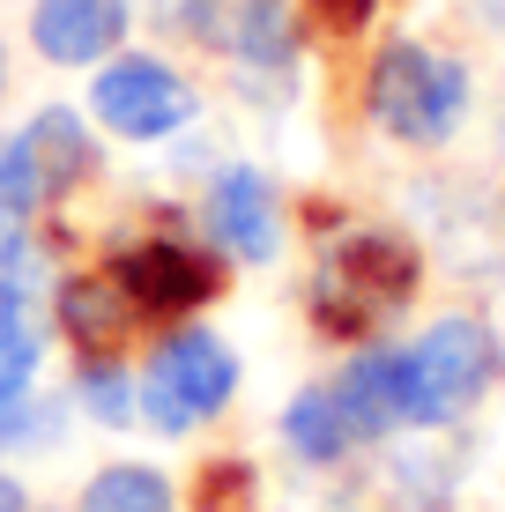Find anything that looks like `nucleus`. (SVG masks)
I'll return each mask as SVG.
<instances>
[{
  "mask_svg": "<svg viewBox=\"0 0 505 512\" xmlns=\"http://www.w3.org/2000/svg\"><path fill=\"white\" fill-rule=\"evenodd\" d=\"M424 282V253L402 231H350L312 268V327L327 342H364L394 320Z\"/></svg>",
  "mask_w": 505,
  "mask_h": 512,
  "instance_id": "f257e3e1",
  "label": "nucleus"
},
{
  "mask_svg": "<svg viewBox=\"0 0 505 512\" xmlns=\"http://www.w3.org/2000/svg\"><path fill=\"white\" fill-rule=\"evenodd\" d=\"M364 104L394 141H416V149H439L446 134L461 127L468 112V67L446 60V52H424L409 38H394L364 75Z\"/></svg>",
  "mask_w": 505,
  "mask_h": 512,
  "instance_id": "f03ea898",
  "label": "nucleus"
},
{
  "mask_svg": "<svg viewBox=\"0 0 505 512\" xmlns=\"http://www.w3.org/2000/svg\"><path fill=\"white\" fill-rule=\"evenodd\" d=\"M491 379H498V334L468 312L439 320L409 349V423H454L461 409L483 401Z\"/></svg>",
  "mask_w": 505,
  "mask_h": 512,
  "instance_id": "7ed1b4c3",
  "label": "nucleus"
},
{
  "mask_svg": "<svg viewBox=\"0 0 505 512\" xmlns=\"http://www.w3.org/2000/svg\"><path fill=\"white\" fill-rule=\"evenodd\" d=\"M231 394H238V357L208 327H179L149 357V379H142V394H134V409H142L156 431H194V423L216 416Z\"/></svg>",
  "mask_w": 505,
  "mask_h": 512,
  "instance_id": "20e7f679",
  "label": "nucleus"
},
{
  "mask_svg": "<svg viewBox=\"0 0 505 512\" xmlns=\"http://www.w3.org/2000/svg\"><path fill=\"white\" fill-rule=\"evenodd\" d=\"M112 282L134 297V312H156V320H186L208 297L223 290V260L201 253L194 238H134L127 253L112 260Z\"/></svg>",
  "mask_w": 505,
  "mask_h": 512,
  "instance_id": "39448f33",
  "label": "nucleus"
},
{
  "mask_svg": "<svg viewBox=\"0 0 505 512\" xmlns=\"http://www.w3.org/2000/svg\"><path fill=\"white\" fill-rule=\"evenodd\" d=\"M90 112L119 141H164L194 119V82L164 60H112L90 82Z\"/></svg>",
  "mask_w": 505,
  "mask_h": 512,
  "instance_id": "423d86ee",
  "label": "nucleus"
},
{
  "mask_svg": "<svg viewBox=\"0 0 505 512\" xmlns=\"http://www.w3.org/2000/svg\"><path fill=\"white\" fill-rule=\"evenodd\" d=\"M8 156H15V186H23V201L38 208V201H60V193H75L82 179H90V164H97V149H90V127H82L75 112H38L23 134L8 141Z\"/></svg>",
  "mask_w": 505,
  "mask_h": 512,
  "instance_id": "0eeeda50",
  "label": "nucleus"
},
{
  "mask_svg": "<svg viewBox=\"0 0 505 512\" xmlns=\"http://www.w3.org/2000/svg\"><path fill=\"white\" fill-rule=\"evenodd\" d=\"M208 231L231 260H275L283 253V201H275V186L260 179L253 164H231L216 171V186H208Z\"/></svg>",
  "mask_w": 505,
  "mask_h": 512,
  "instance_id": "6e6552de",
  "label": "nucleus"
},
{
  "mask_svg": "<svg viewBox=\"0 0 505 512\" xmlns=\"http://www.w3.org/2000/svg\"><path fill=\"white\" fill-rule=\"evenodd\" d=\"M327 394H335L342 423H350V446L387 438L394 423H409V349H364Z\"/></svg>",
  "mask_w": 505,
  "mask_h": 512,
  "instance_id": "1a4fd4ad",
  "label": "nucleus"
},
{
  "mask_svg": "<svg viewBox=\"0 0 505 512\" xmlns=\"http://www.w3.org/2000/svg\"><path fill=\"white\" fill-rule=\"evenodd\" d=\"M127 38V0H38L30 8V45L52 67H90Z\"/></svg>",
  "mask_w": 505,
  "mask_h": 512,
  "instance_id": "9d476101",
  "label": "nucleus"
},
{
  "mask_svg": "<svg viewBox=\"0 0 505 512\" xmlns=\"http://www.w3.org/2000/svg\"><path fill=\"white\" fill-rule=\"evenodd\" d=\"M134 320H142V312H134V297L119 290L112 275H75V282H60V327L75 334L82 357H112L119 334H127Z\"/></svg>",
  "mask_w": 505,
  "mask_h": 512,
  "instance_id": "9b49d317",
  "label": "nucleus"
},
{
  "mask_svg": "<svg viewBox=\"0 0 505 512\" xmlns=\"http://www.w3.org/2000/svg\"><path fill=\"white\" fill-rule=\"evenodd\" d=\"M223 45L246 67H290L298 60V23H290L283 0H246V8L223 23Z\"/></svg>",
  "mask_w": 505,
  "mask_h": 512,
  "instance_id": "f8f14e48",
  "label": "nucleus"
},
{
  "mask_svg": "<svg viewBox=\"0 0 505 512\" xmlns=\"http://www.w3.org/2000/svg\"><path fill=\"white\" fill-rule=\"evenodd\" d=\"M283 438L298 446V461H312V468H327V461L350 453V423H342V409H335L327 386H305V394L283 409Z\"/></svg>",
  "mask_w": 505,
  "mask_h": 512,
  "instance_id": "ddd939ff",
  "label": "nucleus"
},
{
  "mask_svg": "<svg viewBox=\"0 0 505 512\" xmlns=\"http://www.w3.org/2000/svg\"><path fill=\"white\" fill-rule=\"evenodd\" d=\"M82 512H171V483L156 468H104L82 490Z\"/></svg>",
  "mask_w": 505,
  "mask_h": 512,
  "instance_id": "4468645a",
  "label": "nucleus"
},
{
  "mask_svg": "<svg viewBox=\"0 0 505 512\" xmlns=\"http://www.w3.org/2000/svg\"><path fill=\"white\" fill-rule=\"evenodd\" d=\"M82 409H90L97 423H127L134 416V379L119 372L112 357H90L82 364Z\"/></svg>",
  "mask_w": 505,
  "mask_h": 512,
  "instance_id": "2eb2a0df",
  "label": "nucleus"
},
{
  "mask_svg": "<svg viewBox=\"0 0 505 512\" xmlns=\"http://www.w3.org/2000/svg\"><path fill=\"white\" fill-rule=\"evenodd\" d=\"M156 23L164 30H179V38H201V45H223V15H216V0H156Z\"/></svg>",
  "mask_w": 505,
  "mask_h": 512,
  "instance_id": "dca6fc26",
  "label": "nucleus"
},
{
  "mask_svg": "<svg viewBox=\"0 0 505 512\" xmlns=\"http://www.w3.org/2000/svg\"><path fill=\"white\" fill-rule=\"evenodd\" d=\"M52 431V409H38L30 394H0V446H30Z\"/></svg>",
  "mask_w": 505,
  "mask_h": 512,
  "instance_id": "f3484780",
  "label": "nucleus"
},
{
  "mask_svg": "<svg viewBox=\"0 0 505 512\" xmlns=\"http://www.w3.org/2000/svg\"><path fill=\"white\" fill-rule=\"evenodd\" d=\"M38 357H45L38 327H23L15 342H0V394H30V372H38Z\"/></svg>",
  "mask_w": 505,
  "mask_h": 512,
  "instance_id": "a211bd4d",
  "label": "nucleus"
},
{
  "mask_svg": "<svg viewBox=\"0 0 505 512\" xmlns=\"http://www.w3.org/2000/svg\"><path fill=\"white\" fill-rule=\"evenodd\" d=\"M312 15H320V30H335V38H350L379 15V0H312Z\"/></svg>",
  "mask_w": 505,
  "mask_h": 512,
  "instance_id": "6ab92c4d",
  "label": "nucleus"
},
{
  "mask_svg": "<svg viewBox=\"0 0 505 512\" xmlns=\"http://www.w3.org/2000/svg\"><path fill=\"white\" fill-rule=\"evenodd\" d=\"M23 186H15V156H8V141H0V231H15V216H23Z\"/></svg>",
  "mask_w": 505,
  "mask_h": 512,
  "instance_id": "aec40b11",
  "label": "nucleus"
},
{
  "mask_svg": "<svg viewBox=\"0 0 505 512\" xmlns=\"http://www.w3.org/2000/svg\"><path fill=\"white\" fill-rule=\"evenodd\" d=\"M0 512H23V483L15 475H0Z\"/></svg>",
  "mask_w": 505,
  "mask_h": 512,
  "instance_id": "412c9836",
  "label": "nucleus"
},
{
  "mask_svg": "<svg viewBox=\"0 0 505 512\" xmlns=\"http://www.w3.org/2000/svg\"><path fill=\"white\" fill-rule=\"evenodd\" d=\"M0 82H8V75H0Z\"/></svg>",
  "mask_w": 505,
  "mask_h": 512,
  "instance_id": "4be33fe9",
  "label": "nucleus"
}]
</instances>
